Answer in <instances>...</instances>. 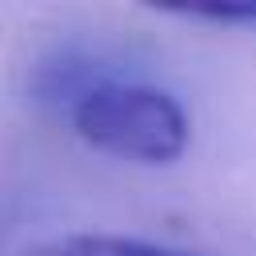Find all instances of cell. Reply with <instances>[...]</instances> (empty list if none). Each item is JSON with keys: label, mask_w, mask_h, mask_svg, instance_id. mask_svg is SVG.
Masks as SVG:
<instances>
[{"label": "cell", "mask_w": 256, "mask_h": 256, "mask_svg": "<svg viewBox=\"0 0 256 256\" xmlns=\"http://www.w3.org/2000/svg\"><path fill=\"white\" fill-rule=\"evenodd\" d=\"M192 20H220V24H256V0L252 4H204V8H184Z\"/></svg>", "instance_id": "3"}, {"label": "cell", "mask_w": 256, "mask_h": 256, "mask_svg": "<svg viewBox=\"0 0 256 256\" xmlns=\"http://www.w3.org/2000/svg\"><path fill=\"white\" fill-rule=\"evenodd\" d=\"M72 132L120 160L172 164L188 148V116L156 84L140 80H96L72 96Z\"/></svg>", "instance_id": "1"}, {"label": "cell", "mask_w": 256, "mask_h": 256, "mask_svg": "<svg viewBox=\"0 0 256 256\" xmlns=\"http://www.w3.org/2000/svg\"><path fill=\"white\" fill-rule=\"evenodd\" d=\"M20 256H200V252L172 248V244H152V240H140V236L68 232V236H52V240L32 244Z\"/></svg>", "instance_id": "2"}]
</instances>
